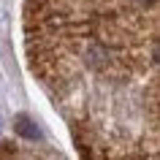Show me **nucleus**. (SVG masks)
Listing matches in <instances>:
<instances>
[{
  "mask_svg": "<svg viewBox=\"0 0 160 160\" xmlns=\"http://www.w3.org/2000/svg\"><path fill=\"white\" fill-rule=\"evenodd\" d=\"M14 128H17V133H19V136H25V138H33V141L38 138V136H41L38 125H35V122H33L30 117H25V114H19V117H17Z\"/></svg>",
  "mask_w": 160,
  "mask_h": 160,
  "instance_id": "f03ea898",
  "label": "nucleus"
},
{
  "mask_svg": "<svg viewBox=\"0 0 160 160\" xmlns=\"http://www.w3.org/2000/svg\"><path fill=\"white\" fill-rule=\"evenodd\" d=\"M136 3H144V6H149V3H155V0H136Z\"/></svg>",
  "mask_w": 160,
  "mask_h": 160,
  "instance_id": "7ed1b4c3",
  "label": "nucleus"
},
{
  "mask_svg": "<svg viewBox=\"0 0 160 160\" xmlns=\"http://www.w3.org/2000/svg\"><path fill=\"white\" fill-rule=\"evenodd\" d=\"M84 60H87V65H90V68H106V65H109V60H111V52L106 49L103 43H92V46H87Z\"/></svg>",
  "mask_w": 160,
  "mask_h": 160,
  "instance_id": "f257e3e1",
  "label": "nucleus"
}]
</instances>
